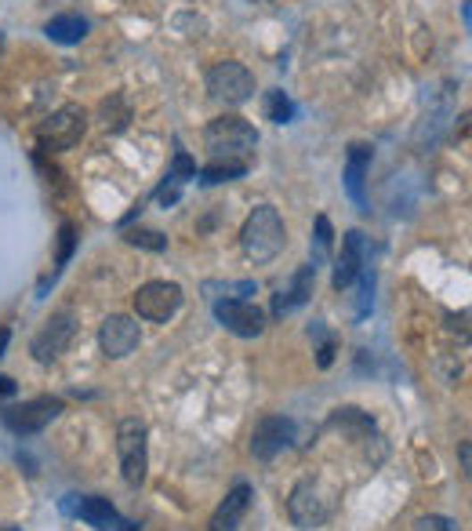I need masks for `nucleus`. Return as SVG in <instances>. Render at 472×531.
<instances>
[{
  "instance_id": "obj_24",
  "label": "nucleus",
  "mask_w": 472,
  "mask_h": 531,
  "mask_svg": "<svg viewBox=\"0 0 472 531\" xmlns=\"http://www.w3.org/2000/svg\"><path fill=\"white\" fill-rule=\"evenodd\" d=\"M73 244H77V230H73V223H62V230H59V266L55 270H62V266L73 258Z\"/></svg>"
},
{
  "instance_id": "obj_8",
  "label": "nucleus",
  "mask_w": 472,
  "mask_h": 531,
  "mask_svg": "<svg viewBox=\"0 0 472 531\" xmlns=\"http://www.w3.org/2000/svg\"><path fill=\"white\" fill-rule=\"evenodd\" d=\"M182 306V288L178 284H168V281H149L135 291V313L142 321H153V324H164L178 313Z\"/></svg>"
},
{
  "instance_id": "obj_29",
  "label": "nucleus",
  "mask_w": 472,
  "mask_h": 531,
  "mask_svg": "<svg viewBox=\"0 0 472 531\" xmlns=\"http://www.w3.org/2000/svg\"><path fill=\"white\" fill-rule=\"evenodd\" d=\"M458 459H461V476L468 481V476H472V448H468V441H461V448H458Z\"/></svg>"
},
{
  "instance_id": "obj_11",
  "label": "nucleus",
  "mask_w": 472,
  "mask_h": 531,
  "mask_svg": "<svg viewBox=\"0 0 472 531\" xmlns=\"http://www.w3.org/2000/svg\"><path fill=\"white\" fill-rule=\"evenodd\" d=\"M215 316L240 339H258L261 332H266V313H261L258 306H251V302H244V299H219Z\"/></svg>"
},
{
  "instance_id": "obj_1",
  "label": "nucleus",
  "mask_w": 472,
  "mask_h": 531,
  "mask_svg": "<svg viewBox=\"0 0 472 531\" xmlns=\"http://www.w3.org/2000/svg\"><path fill=\"white\" fill-rule=\"evenodd\" d=\"M240 248L251 262H273L284 248H287V226L280 219V211L273 204H258L251 215L244 219L240 230Z\"/></svg>"
},
{
  "instance_id": "obj_23",
  "label": "nucleus",
  "mask_w": 472,
  "mask_h": 531,
  "mask_svg": "<svg viewBox=\"0 0 472 531\" xmlns=\"http://www.w3.org/2000/svg\"><path fill=\"white\" fill-rule=\"evenodd\" d=\"M124 240H128L131 248H145V251H164V248H168V237L156 233V230H128Z\"/></svg>"
},
{
  "instance_id": "obj_17",
  "label": "nucleus",
  "mask_w": 472,
  "mask_h": 531,
  "mask_svg": "<svg viewBox=\"0 0 472 531\" xmlns=\"http://www.w3.org/2000/svg\"><path fill=\"white\" fill-rule=\"evenodd\" d=\"M77 517H80L84 524L98 527V531H113V527H120V513L113 510V502H110V499H98V495L80 499V502H77Z\"/></svg>"
},
{
  "instance_id": "obj_10",
  "label": "nucleus",
  "mask_w": 472,
  "mask_h": 531,
  "mask_svg": "<svg viewBox=\"0 0 472 531\" xmlns=\"http://www.w3.org/2000/svg\"><path fill=\"white\" fill-rule=\"evenodd\" d=\"M294 444V422L284 418V415H269V418H261L254 434H251V455L261 459V462H269L277 459L280 451H287Z\"/></svg>"
},
{
  "instance_id": "obj_5",
  "label": "nucleus",
  "mask_w": 472,
  "mask_h": 531,
  "mask_svg": "<svg viewBox=\"0 0 472 531\" xmlns=\"http://www.w3.org/2000/svg\"><path fill=\"white\" fill-rule=\"evenodd\" d=\"M87 131V114H84V105L77 102H66L59 105L55 114H51L47 121L37 124V142L40 149L47 153H62V149H73Z\"/></svg>"
},
{
  "instance_id": "obj_26",
  "label": "nucleus",
  "mask_w": 472,
  "mask_h": 531,
  "mask_svg": "<svg viewBox=\"0 0 472 531\" xmlns=\"http://www.w3.org/2000/svg\"><path fill=\"white\" fill-rule=\"evenodd\" d=\"M414 531H458V527H454V520L429 513V517H418V520H414Z\"/></svg>"
},
{
  "instance_id": "obj_25",
  "label": "nucleus",
  "mask_w": 472,
  "mask_h": 531,
  "mask_svg": "<svg viewBox=\"0 0 472 531\" xmlns=\"http://www.w3.org/2000/svg\"><path fill=\"white\" fill-rule=\"evenodd\" d=\"M171 179H178V182H189V179H196V164H193V156H189L186 149H178V153H175Z\"/></svg>"
},
{
  "instance_id": "obj_12",
  "label": "nucleus",
  "mask_w": 472,
  "mask_h": 531,
  "mask_svg": "<svg viewBox=\"0 0 472 531\" xmlns=\"http://www.w3.org/2000/svg\"><path fill=\"white\" fill-rule=\"evenodd\" d=\"M138 342H142V332H138V324L131 321V316L113 313V316H106V321H102L98 346H102V353H106L110 360H124L128 353L138 350Z\"/></svg>"
},
{
  "instance_id": "obj_3",
  "label": "nucleus",
  "mask_w": 472,
  "mask_h": 531,
  "mask_svg": "<svg viewBox=\"0 0 472 531\" xmlns=\"http://www.w3.org/2000/svg\"><path fill=\"white\" fill-rule=\"evenodd\" d=\"M335 506H338V492L327 481H320V476H305V481H298L291 488L287 517H291L294 527L312 531V527H320V524L331 520Z\"/></svg>"
},
{
  "instance_id": "obj_19",
  "label": "nucleus",
  "mask_w": 472,
  "mask_h": 531,
  "mask_svg": "<svg viewBox=\"0 0 472 531\" xmlns=\"http://www.w3.org/2000/svg\"><path fill=\"white\" fill-rule=\"evenodd\" d=\"M331 422H335L338 430L352 434V437H371L375 434V418L367 415V411H360V408H338L331 415Z\"/></svg>"
},
{
  "instance_id": "obj_16",
  "label": "nucleus",
  "mask_w": 472,
  "mask_h": 531,
  "mask_svg": "<svg viewBox=\"0 0 472 531\" xmlns=\"http://www.w3.org/2000/svg\"><path fill=\"white\" fill-rule=\"evenodd\" d=\"M312 284H317V266H302V270L294 274V281H291V288L277 295V302H273V316H284V313L305 306V302L312 299Z\"/></svg>"
},
{
  "instance_id": "obj_14",
  "label": "nucleus",
  "mask_w": 472,
  "mask_h": 531,
  "mask_svg": "<svg viewBox=\"0 0 472 531\" xmlns=\"http://www.w3.org/2000/svg\"><path fill=\"white\" fill-rule=\"evenodd\" d=\"M247 506H251V488H247V485H236V488L222 499V506L215 510V517H211V524H207V531H236L240 520H244V513H247Z\"/></svg>"
},
{
  "instance_id": "obj_20",
  "label": "nucleus",
  "mask_w": 472,
  "mask_h": 531,
  "mask_svg": "<svg viewBox=\"0 0 472 531\" xmlns=\"http://www.w3.org/2000/svg\"><path fill=\"white\" fill-rule=\"evenodd\" d=\"M98 117H102V124H106L110 131H124L128 121H131V105H128V98L120 91H113L106 102L98 105Z\"/></svg>"
},
{
  "instance_id": "obj_7",
  "label": "nucleus",
  "mask_w": 472,
  "mask_h": 531,
  "mask_svg": "<svg viewBox=\"0 0 472 531\" xmlns=\"http://www.w3.org/2000/svg\"><path fill=\"white\" fill-rule=\"evenodd\" d=\"M62 411V400L59 397H33V400H22V404H12L0 411L4 418V426L19 437H29V434H40L51 418Z\"/></svg>"
},
{
  "instance_id": "obj_4",
  "label": "nucleus",
  "mask_w": 472,
  "mask_h": 531,
  "mask_svg": "<svg viewBox=\"0 0 472 531\" xmlns=\"http://www.w3.org/2000/svg\"><path fill=\"white\" fill-rule=\"evenodd\" d=\"M117 459H120V476L128 488L145 485L149 469V430L142 418H124L117 426Z\"/></svg>"
},
{
  "instance_id": "obj_9",
  "label": "nucleus",
  "mask_w": 472,
  "mask_h": 531,
  "mask_svg": "<svg viewBox=\"0 0 472 531\" xmlns=\"http://www.w3.org/2000/svg\"><path fill=\"white\" fill-rule=\"evenodd\" d=\"M73 332H77L73 313H70V309H66V313H55V316H51V321L33 335V342H29L33 360H40V364L59 360V357L66 353V346L73 342Z\"/></svg>"
},
{
  "instance_id": "obj_2",
  "label": "nucleus",
  "mask_w": 472,
  "mask_h": 531,
  "mask_svg": "<svg viewBox=\"0 0 472 531\" xmlns=\"http://www.w3.org/2000/svg\"><path fill=\"white\" fill-rule=\"evenodd\" d=\"M203 146L211 149V161H236V164H251L254 149H258V131L236 117V114H222L207 124L203 131Z\"/></svg>"
},
{
  "instance_id": "obj_18",
  "label": "nucleus",
  "mask_w": 472,
  "mask_h": 531,
  "mask_svg": "<svg viewBox=\"0 0 472 531\" xmlns=\"http://www.w3.org/2000/svg\"><path fill=\"white\" fill-rule=\"evenodd\" d=\"M44 33L55 44H80L87 37V19H80V15H55L44 26Z\"/></svg>"
},
{
  "instance_id": "obj_30",
  "label": "nucleus",
  "mask_w": 472,
  "mask_h": 531,
  "mask_svg": "<svg viewBox=\"0 0 472 531\" xmlns=\"http://www.w3.org/2000/svg\"><path fill=\"white\" fill-rule=\"evenodd\" d=\"M331 360H335V342L327 339V342L320 346V357H317V364H320V367H331Z\"/></svg>"
},
{
  "instance_id": "obj_27",
  "label": "nucleus",
  "mask_w": 472,
  "mask_h": 531,
  "mask_svg": "<svg viewBox=\"0 0 472 531\" xmlns=\"http://www.w3.org/2000/svg\"><path fill=\"white\" fill-rule=\"evenodd\" d=\"M178 193H182V182H178V179H171V175H168V182H164V186H161V190H156V200H161V204H164V207H171V204H175V200H178Z\"/></svg>"
},
{
  "instance_id": "obj_28",
  "label": "nucleus",
  "mask_w": 472,
  "mask_h": 531,
  "mask_svg": "<svg viewBox=\"0 0 472 531\" xmlns=\"http://www.w3.org/2000/svg\"><path fill=\"white\" fill-rule=\"evenodd\" d=\"M331 240H335L331 223H327V215H320V219H317V248H320V255H327V251H331Z\"/></svg>"
},
{
  "instance_id": "obj_31",
  "label": "nucleus",
  "mask_w": 472,
  "mask_h": 531,
  "mask_svg": "<svg viewBox=\"0 0 472 531\" xmlns=\"http://www.w3.org/2000/svg\"><path fill=\"white\" fill-rule=\"evenodd\" d=\"M12 393H15V379L0 375V400H4V397H12Z\"/></svg>"
},
{
  "instance_id": "obj_13",
  "label": "nucleus",
  "mask_w": 472,
  "mask_h": 531,
  "mask_svg": "<svg viewBox=\"0 0 472 531\" xmlns=\"http://www.w3.org/2000/svg\"><path fill=\"white\" fill-rule=\"evenodd\" d=\"M363 255H367V237L360 230H349L342 237V251L335 258V274H331V284L335 291H345L360 274H363Z\"/></svg>"
},
{
  "instance_id": "obj_22",
  "label": "nucleus",
  "mask_w": 472,
  "mask_h": 531,
  "mask_svg": "<svg viewBox=\"0 0 472 531\" xmlns=\"http://www.w3.org/2000/svg\"><path fill=\"white\" fill-rule=\"evenodd\" d=\"M261 110H266V121H273V124H287L294 117V105H291V98L284 91H266Z\"/></svg>"
},
{
  "instance_id": "obj_33",
  "label": "nucleus",
  "mask_w": 472,
  "mask_h": 531,
  "mask_svg": "<svg viewBox=\"0 0 472 531\" xmlns=\"http://www.w3.org/2000/svg\"><path fill=\"white\" fill-rule=\"evenodd\" d=\"M0 531H19V527H12V524H0Z\"/></svg>"
},
{
  "instance_id": "obj_32",
  "label": "nucleus",
  "mask_w": 472,
  "mask_h": 531,
  "mask_svg": "<svg viewBox=\"0 0 472 531\" xmlns=\"http://www.w3.org/2000/svg\"><path fill=\"white\" fill-rule=\"evenodd\" d=\"M4 346H8V332L0 328V357H4Z\"/></svg>"
},
{
  "instance_id": "obj_21",
  "label": "nucleus",
  "mask_w": 472,
  "mask_h": 531,
  "mask_svg": "<svg viewBox=\"0 0 472 531\" xmlns=\"http://www.w3.org/2000/svg\"><path fill=\"white\" fill-rule=\"evenodd\" d=\"M240 175H247V164H236V161H211V164L200 172V182H203V186H215V182H233V179H240Z\"/></svg>"
},
{
  "instance_id": "obj_6",
  "label": "nucleus",
  "mask_w": 472,
  "mask_h": 531,
  "mask_svg": "<svg viewBox=\"0 0 472 531\" xmlns=\"http://www.w3.org/2000/svg\"><path fill=\"white\" fill-rule=\"evenodd\" d=\"M207 91H211V98L226 102V105H244L254 98V77L247 66L226 59V63H215L211 70H207Z\"/></svg>"
},
{
  "instance_id": "obj_15",
  "label": "nucleus",
  "mask_w": 472,
  "mask_h": 531,
  "mask_svg": "<svg viewBox=\"0 0 472 531\" xmlns=\"http://www.w3.org/2000/svg\"><path fill=\"white\" fill-rule=\"evenodd\" d=\"M367 168H371V146L356 142V146L349 149V161H345V190H349V197L356 200L360 211H367V193H363Z\"/></svg>"
}]
</instances>
